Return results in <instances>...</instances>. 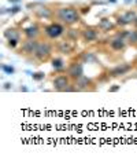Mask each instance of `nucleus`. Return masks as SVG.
<instances>
[{
    "mask_svg": "<svg viewBox=\"0 0 137 161\" xmlns=\"http://www.w3.org/2000/svg\"><path fill=\"white\" fill-rule=\"evenodd\" d=\"M37 46H38V42L36 39H28L26 42H23V44L19 50V54H23V55H34Z\"/></svg>",
    "mask_w": 137,
    "mask_h": 161,
    "instance_id": "obj_5",
    "label": "nucleus"
},
{
    "mask_svg": "<svg viewBox=\"0 0 137 161\" xmlns=\"http://www.w3.org/2000/svg\"><path fill=\"white\" fill-rule=\"evenodd\" d=\"M67 35H68V37H70L71 40H77V39H78V36H80V33H78V32L75 31V29H68Z\"/></svg>",
    "mask_w": 137,
    "mask_h": 161,
    "instance_id": "obj_23",
    "label": "nucleus"
},
{
    "mask_svg": "<svg viewBox=\"0 0 137 161\" xmlns=\"http://www.w3.org/2000/svg\"><path fill=\"white\" fill-rule=\"evenodd\" d=\"M89 86H93L92 84V80L86 76H81L80 79L75 80V87H77L78 91H86L89 88Z\"/></svg>",
    "mask_w": 137,
    "mask_h": 161,
    "instance_id": "obj_11",
    "label": "nucleus"
},
{
    "mask_svg": "<svg viewBox=\"0 0 137 161\" xmlns=\"http://www.w3.org/2000/svg\"><path fill=\"white\" fill-rule=\"evenodd\" d=\"M114 26H115V25L111 22L109 18H102V19H100V22H99V28L102 29V31H104V32L113 31Z\"/></svg>",
    "mask_w": 137,
    "mask_h": 161,
    "instance_id": "obj_15",
    "label": "nucleus"
},
{
    "mask_svg": "<svg viewBox=\"0 0 137 161\" xmlns=\"http://www.w3.org/2000/svg\"><path fill=\"white\" fill-rule=\"evenodd\" d=\"M56 18L64 25H75L81 21V13L74 7H60L56 10Z\"/></svg>",
    "mask_w": 137,
    "mask_h": 161,
    "instance_id": "obj_1",
    "label": "nucleus"
},
{
    "mask_svg": "<svg viewBox=\"0 0 137 161\" xmlns=\"http://www.w3.org/2000/svg\"><path fill=\"white\" fill-rule=\"evenodd\" d=\"M11 88H13V84L7 81V83L3 84V90H4V91H8V90H11Z\"/></svg>",
    "mask_w": 137,
    "mask_h": 161,
    "instance_id": "obj_26",
    "label": "nucleus"
},
{
    "mask_svg": "<svg viewBox=\"0 0 137 161\" xmlns=\"http://www.w3.org/2000/svg\"><path fill=\"white\" fill-rule=\"evenodd\" d=\"M34 14L40 18V19H49V18L53 15L51 8H48L47 6H38V8H34Z\"/></svg>",
    "mask_w": 137,
    "mask_h": 161,
    "instance_id": "obj_10",
    "label": "nucleus"
},
{
    "mask_svg": "<svg viewBox=\"0 0 137 161\" xmlns=\"http://www.w3.org/2000/svg\"><path fill=\"white\" fill-rule=\"evenodd\" d=\"M136 3H137V0H136Z\"/></svg>",
    "mask_w": 137,
    "mask_h": 161,
    "instance_id": "obj_32",
    "label": "nucleus"
},
{
    "mask_svg": "<svg viewBox=\"0 0 137 161\" xmlns=\"http://www.w3.org/2000/svg\"><path fill=\"white\" fill-rule=\"evenodd\" d=\"M2 70L4 72L6 75H14V73H15V68L11 66V65L3 64V65H2Z\"/></svg>",
    "mask_w": 137,
    "mask_h": 161,
    "instance_id": "obj_20",
    "label": "nucleus"
},
{
    "mask_svg": "<svg viewBox=\"0 0 137 161\" xmlns=\"http://www.w3.org/2000/svg\"><path fill=\"white\" fill-rule=\"evenodd\" d=\"M58 51L62 54H71L74 51V44H71V42L63 40V42H60L58 44Z\"/></svg>",
    "mask_w": 137,
    "mask_h": 161,
    "instance_id": "obj_13",
    "label": "nucleus"
},
{
    "mask_svg": "<svg viewBox=\"0 0 137 161\" xmlns=\"http://www.w3.org/2000/svg\"><path fill=\"white\" fill-rule=\"evenodd\" d=\"M119 88H121V86H118V84H115V86L110 87L109 91H110V92H117V91H119Z\"/></svg>",
    "mask_w": 137,
    "mask_h": 161,
    "instance_id": "obj_25",
    "label": "nucleus"
},
{
    "mask_svg": "<svg viewBox=\"0 0 137 161\" xmlns=\"http://www.w3.org/2000/svg\"><path fill=\"white\" fill-rule=\"evenodd\" d=\"M110 47L113 50H115V51H122L126 47V40L125 39H122V37H115V39H113L111 40V43H110Z\"/></svg>",
    "mask_w": 137,
    "mask_h": 161,
    "instance_id": "obj_14",
    "label": "nucleus"
},
{
    "mask_svg": "<svg viewBox=\"0 0 137 161\" xmlns=\"http://www.w3.org/2000/svg\"><path fill=\"white\" fill-rule=\"evenodd\" d=\"M10 3H14V4H19L21 3V0H8Z\"/></svg>",
    "mask_w": 137,
    "mask_h": 161,
    "instance_id": "obj_28",
    "label": "nucleus"
},
{
    "mask_svg": "<svg viewBox=\"0 0 137 161\" xmlns=\"http://www.w3.org/2000/svg\"><path fill=\"white\" fill-rule=\"evenodd\" d=\"M23 33L28 39H37V36L40 35V26L37 24H30L23 29Z\"/></svg>",
    "mask_w": 137,
    "mask_h": 161,
    "instance_id": "obj_9",
    "label": "nucleus"
},
{
    "mask_svg": "<svg viewBox=\"0 0 137 161\" xmlns=\"http://www.w3.org/2000/svg\"><path fill=\"white\" fill-rule=\"evenodd\" d=\"M68 86H70V77H68V75H59L53 79V88L56 91L64 92Z\"/></svg>",
    "mask_w": 137,
    "mask_h": 161,
    "instance_id": "obj_4",
    "label": "nucleus"
},
{
    "mask_svg": "<svg viewBox=\"0 0 137 161\" xmlns=\"http://www.w3.org/2000/svg\"><path fill=\"white\" fill-rule=\"evenodd\" d=\"M133 0H125V3H132Z\"/></svg>",
    "mask_w": 137,
    "mask_h": 161,
    "instance_id": "obj_31",
    "label": "nucleus"
},
{
    "mask_svg": "<svg viewBox=\"0 0 137 161\" xmlns=\"http://www.w3.org/2000/svg\"><path fill=\"white\" fill-rule=\"evenodd\" d=\"M51 53H52V46L48 42H38V46L34 53V58L40 62H45L51 58Z\"/></svg>",
    "mask_w": 137,
    "mask_h": 161,
    "instance_id": "obj_2",
    "label": "nucleus"
},
{
    "mask_svg": "<svg viewBox=\"0 0 137 161\" xmlns=\"http://www.w3.org/2000/svg\"><path fill=\"white\" fill-rule=\"evenodd\" d=\"M67 75L71 80L75 81V80L80 79L81 76H84V68H82V65L80 62H73L67 69Z\"/></svg>",
    "mask_w": 137,
    "mask_h": 161,
    "instance_id": "obj_6",
    "label": "nucleus"
},
{
    "mask_svg": "<svg viewBox=\"0 0 137 161\" xmlns=\"http://www.w3.org/2000/svg\"><path fill=\"white\" fill-rule=\"evenodd\" d=\"M130 70H132L130 64H121V65H117V66L113 68V69H110L109 76H111V77H119V76H124Z\"/></svg>",
    "mask_w": 137,
    "mask_h": 161,
    "instance_id": "obj_8",
    "label": "nucleus"
},
{
    "mask_svg": "<svg viewBox=\"0 0 137 161\" xmlns=\"http://www.w3.org/2000/svg\"><path fill=\"white\" fill-rule=\"evenodd\" d=\"M128 42L130 44H137V29L136 31H132L129 32V36H128Z\"/></svg>",
    "mask_w": 137,
    "mask_h": 161,
    "instance_id": "obj_21",
    "label": "nucleus"
},
{
    "mask_svg": "<svg viewBox=\"0 0 137 161\" xmlns=\"http://www.w3.org/2000/svg\"><path fill=\"white\" fill-rule=\"evenodd\" d=\"M109 3H117V0H107Z\"/></svg>",
    "mask_w": 137,
    "mask_h": 161,
    "instance_id": "obj_30",
    "label": "nucleus"
},
{
    "mask_svg": "<svg viewBox=\"0 0 137 161\" xmlns=\"http://www.w3.org/2000/svg\"><path fill=\"white\" fill-rule=\"evenodd\" d=\"M81 59L85 62V64H91V62H96L97 58L93 53H84L81 54Z\"/></svg>",
    "mask_w": 137,
    "mask_h": 161,
    "instance_id": "obj_17",
    "label": "nucleus"
},
{
    "mask_svg": "<svg viewBox=\"0 0 137 161\" xmlns=\"http://www.w3.org/2000/svg\"><path fill=\"white\" fill-rule=\"evenodd\" d=\"M82 39L85 40V42H88V43H91V42H95V40L97 39V31L95 28H85L84 31H82Z\"/></svg>",
    "mask_w": 137,
    "mask_h": 161,
    "instance_id": "obj_12",
    "label": "nucleus"
},
{
    "mask_svg": "<svg viewBox=\"0 0 137 161\" xmlns=\"http://www.w3.org/2000/svg\"><path fill=\"white\" fill-rule=\"evenodd\" d=\"M133 25H134V26L137 28V17H136V19H134V22H133Z\"/></svg>",
    "mask_w": 137,
    "mask_h": 161,
    "instance_id": "obj_29",
    "label": "nucleus"
},
{
    "mask_svg": "<svg viewBox=\"0 0 137 161\" xmlns=\"http://www.w3.org/2000/svg\"><path fill=\"white\" fill-rule=\"evenodd\" d=\"M4 37L7 40H10V39L19 40V32H18L15 28H8V29H6L4 31Z\"/></svg>",
    "mask_w": 137,
    "mask_h": 161,
    "instance_id": "obj_16",
    "label": "nucleus"
},
{
    "mask_svg": "<svg viewBox=\"0 0 137 161\" xmlns=\"http://www.w3.org/2000/svg\"><path fill=\"white\" fill-rule=\"evenodd\" d=\"M19 91H23V92H28L29 88H28V87H25V86H22V87H21V88H19Z\"/></svg>",
    "mask_w": 137,
    "mask_h": 161,
    "instance_id": "obj_27",
    "label": "nucleus"
},
{
    "mask_svg": "<svg viewBox=\"0 0 137 161\" xmlns=\"http://www.w3.org/2000/svg\"><path fill=\"white\" fill-rule=\"evenodd\" d=\"M136 17H137V14L134 11H132V10L125 11L124 14H121V15L117 18V25H119V26H126V25H129V24H133L136 19Z\"/></svg>",
    "mask_w": 137,
    "mask_h": 161,
    "instance_id": "obj_7",
    "label": "nucleus"
},
{
    "mask_svg": "<svg viewBox=\"0 0 137 161\" xmlns=\"http://www.w3.org/2000/svg\"><path fill=\"white\" fill-rule=\"evenodd\" d=\"M63 32H64V28L62 24L52 22V24H49L48 26H45V33L51 39H58L59 36L63 35Z\"/></svg>",
    "mask_w": 137,
    "mask_h": 161,
    "instance_id": "obj_3",
    "label": "nucleus"
},
{
    "mask_svg": "<svg viewBox=\"0 0 137 161\" xmlns=\"http://www.w3.org/2000/svg\"><path fill=\"white\" fill-rule=\"evenodd\" d=\"M21 11V6L19 4H15V6H13L11 8H8V10H6L4 7H3V10H2V14H6V13H8V14H11V15H14V14H17V13H19Z\"/></svg>",
    "mask_w": 137,
    "mask_h": 161,
    "instance_id": "obj_19",
    "label": "nucleus"
},
{
    "mask_svg": "<svg viewBox=\"0 0 137 161\" xmlns=\"http://www.w3.org/2000/svg\"><path fill=\"white\" fill-rule=\"evenodd\" d=\"M18 44H19V40H17V39H10V40H7V46H8L10 48H15Z\"/></svg>",
    "mask_w": 137,
    "mask_h": 161,
    "instance_id": "obj_24",
    "label": "nucleus"
},
{
    "mask_svg": "<svg viewBox=\"0 0 137 161\" xmlns=\"http://www.w3.org/2000/svg\"><path fill=\"white\" fill-rule=\"evenodd\" d=\"M52 68L55 69V70H62V69L64 68V61L62 59V58H52Z\"/></svg>",
    "mask_w": 137,
    "mask_h": 161,
    "instance_id": "obj_18",
    "label": "nucleus"
},
{
    "mask_svg": "<svg viewBox=\"0 0 137 161\" xmlns=\"http://www.w3.org/2000/svg\"><path fill=\"white\" fill-rule=\"evenodd\" d=\"M30 76L34 81H41V80H44V77H45V73L44 72H34V73H32Z\"/></svg>",
    "mask_w": 137,
    "mask_h": 161,
    "instance_id": "obj_22",
    "label": "nucleus"
}]
</instances>
